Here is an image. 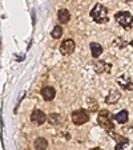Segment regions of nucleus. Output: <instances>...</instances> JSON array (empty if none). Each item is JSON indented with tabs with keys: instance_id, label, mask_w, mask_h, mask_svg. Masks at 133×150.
Masks as SVG:
<instances>
[{
	"instance_id": "f257e3e1",
	"label": "nucleus",
	"mask_w": 133,
	"mask_h": 150,
	"mask_svg": "<svg viewBox=\"0 0 133 150\" xmlns=\"http://www.w3.org/2000/svg\"><path fill=\"white\" fill-rule=\"evenodd\" d=\"M91 17L95 23L97 24H104L108 21V11L104 6L101 4H96L93 9L91 11Z\"/></svg>"
},
{
	"instance_id": "f03ea898",
	"label": "nucleus",
	"mask_w": 133,
	"mask_h": 150,
	"mask_svg": "<svg viewBox=\"0 0 133 150\" xmlns=\"http://www.w3.org/2000/svg\"><path fill=\"white\" fill-rule=\"evenodd\" d=\"M115 19H116V21L119 23V25L122 27V28H130L133 24V16H132V13L128 11L117 12V13L115 15Z\"/></svg>"
},
{
	"instance_id": "7ed1b4c3",
	"label": "nucleus",
	"mask_w": 133,
	"mask_h": 150,
	"mask_svg": "<svg viewBox=\"0 0 133 150\" xmlns=\"http://www.w3.org/2000/svg\"><path fill=\"white\" fill-rule=\"evenodd\" d=\"M97 122H99L100 125H101L104 129H107L108 132L113 130L115 129V125L113 122H112V117H110V113L108 110H101L99 113V117H97Z\"/></svg>"
},
{
	"instance_id": "20e7f679",
	"label": "nucleus",
	"mask_w": 133,
	"mask_h": 150,
	"mask_svg": "<svg viewBox=\"0 0 133 150\" xmlns=\"http://www.w3.org/2000/svg\"><path fill=\"white\" fill-rule=\"evenodd\" d=\"M88 120H89V116H88V113L84 109H79V110H75L72 113V121H73L75 125H83Z\"/></svg>"
},
{
	"instance_id": "39448f33",
	"label": "nucleus",
	"mask_w": 133,
	"mask_h": 150,
	"mask_svg": "<svg viewBox=\"0 0 133 150\" xmlns=\"http://www.w3.org/2000/svg\"><path fill=\"white\" fill-rule=\"evenodd\" d=\"M75 51V41L72 39H67L61 42V45H60V52L65 56H68V54H72Z\"/></svg>"
},
{
	"instance_id": "423d86ee",
	"label": "nucleus",
	"mask_w": 133,
	"mask_h": 150,
	"mask_svg": "<svg viewBox=\"0 0 133 150\" xmlns=\"http://www.w3.org/2000/svg\"><path fill=\"white\" fill-rule=\"evenodd\" d=\"M31 120H32V122H33V124L41 125V124H44V122H46L47 116L44 114V112L39 110V109H35V110L32 112V114H31Z\"/></svg>"
},
{
	"instance_id": "0eeeda50",
	"label": "nucleus",
	"mask_w": 133,
	"mask_h": 150,
	"mask_svg": "<svg viewBox=\"0 0 133 150\" xmlns=\"http://www.w3.org/2000/svg\"><path fill=\"white\" fill-rule=\"evenodd\" d=\"M117 82L121 85V88H124L125 91H132L133 89V82L127 74H122V76L117 77Z\"/></svg>"
},
{
	"instance_id": "6e6552de",
	"label": "nucleus",
	"mask_w": 133,
	"mask_h": 150,
	"mask_svg": "<svg viewBox=\"0 0 133 150\" xmlns=\"http://www.w3.org/2000/svg\"><path fill=\"white\" fill-rule=\"evenodd\" d=\"M41 96L46 101H52L55 98V96H56V91L52 86H44L41 89Z\"/></svg>"
},
{
	"instance_id": "1a4fd4ad",
	"label": "nucleus",
	"mask_w": 133,
	"mask_h": 150,
	"mask_svg": "<svg viewBox=\"0 0 133 150\" xmlns=\"http://www.w3.org/2000/svg\"><path fill=\"white\" fill-rule=\"evenodd\" d=\"M93 68L97 73H104V72H109L110 71V65L107 64L105 61H96L93 64Z\"/></svg>"
},
{
	"instance_id": "9d476101",
	"label": "nucleus",
	"mask_w": 133,
	"mask_h": 150,
	"mask_svg": "<svg viewBox=\"0 0 133 150\" xmlns=\"http://www.w3.org/2000/svg\"><path fill=\"white\" fill-rule=\"evenodd\" d=\"M57 17H59V21L61 24H67L71 19V15H69L68 9H60L59 13H57Z\"/></svg>"
},
{
	"instance_id": "9b49d317",
	"label": "nucleus",
	"mask_w": 133,
	"mask_h": 150,
	"mask_svg": "<svg viewBox=\"0 0 133 150\" xmlns=\"http://www.w3.org/2000/svg\"><path fill=\"white\" fill-rule=\"evenodd\" d=\"M33 146L36 150H46L48 147V141L46 138H43V137H39L37 139H35Z\"/></svg>"
},
{
	"instance_id": "f8f14e48",
	"label": "nucleus",
	"mask_w": 133,
	"mask_h": 150,
	"mask_svg": "<svg viewBox=\"0 0 133 150\" xmlns=\"http://www.w3.org/2000/svg\"><path fill=\"white\" fill-rule=\"evenodd\" d=\"M119 100H120V93L117 91H112L108 94L107 98H105V102H107V104H116Z\"/></svg>"
},
{
	"instance_id": "ddd939ff",
	"label": "nucleus",
	"mask_w": 133,
	"mask_h": 150,
	"mask_svg": "<svg viewBox=\"0 0 133 150\" xmlns=\"http://www.w3.org/2000/svg\"><path fill=\"white\" fill-rule=\"evenodd\" d=\"M115 121L119 122V124H125V122L128 121V112L127 110H121L117 114H115L113 116Z\"/></svg>"
},
{
	"instance_id": "4468645a",
	"label": "nucleus",
	"mask_w": 133,
	"mask_h": 150,
	"mask_svg": "<svg viewBox=\"0 0 133 150\" xmlns=\"http://www.w3.org/2000/svg\"><path fill=\"white\" fill-rule=\"evenodd\" d=\"M91 52H92V56H93L95 59H97V57L102 53L101 45L97 44V42H91Z\"/></svg>"
},
{
	"instance_id": "2eb2a0df",
	"label": "nucleus",
	"mask_w": 133,
	"mask_h": 150,
	"mask_svg": "<svg viewBox=\"0 0 133 150\" xmlns=\"http://www.w3.org/2000/svg\"><path fill=\"white\" fill-rule=\"evenodd\" d=\"M47 118H48V122H49V124H52V125H59L60 122H61V117H60L57 113L49 114Z\"/></svg>"
},
{
	"instance_id": "dca6fc26",
	"label": "nucleus",
	"mask_w": 133,
	"mask_h": 150,
	"mask_svg": "<svg viewBox=\"0 0 133 150\" xmlns=\"http://www.w3.org/2000/svg\"><path fill=\"white\" fill-rule=\"evenodd\" d=\"M61 35H63V28L60 25H56L51 32V36L53 39H59V37H61Z\"/></svg>"
},
{
	"instance_id": "f3484780",
	"label": "nucleus",
	"mask_w": 133,
	"mask_h": 150,
	"mask_svg": "<svg viewBox=\"0 0 133 150\" xmlns=\"http://www.w3.org/2000/svg\"><path fill=\"white\" fill-rule=\"evenodd\" d=\"M127 145H128V139H127V138H120V139H119V144H117V146H116V150L124 149Z\"/></svg>"
},
{
	"instance_id": "a211bd4d",
	"label": "nucleus",
	"mask_w": 133,
	"mask_h": 150,
	"mask_svg": "<svg viewBox=\"0 0 133 150\" xmlns=\"http://www.w3.org/2000/svg\"><path fill=\"white\" fill-rule=\"evenodd\" d=\"M92 150H102V149H100V147H95V149H92Z\"/></svg>"
},
{
	"instance_id": "6ab92c4d",
	"label": "nucleus",
	"mask_w": 133,
	"mask_h": 150,
	"mask_svg": "<svg viewBox=\"0 0 133 150\" xmlns=\"http://www.w3.org/2000/svg\"><path fill=\"white\" fill-rule=\"evenodd\" d=\"M130 45H132V47H133V40H132V41H130Z\"/></svg>"
}]
</instances>
